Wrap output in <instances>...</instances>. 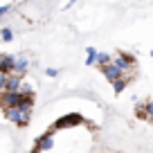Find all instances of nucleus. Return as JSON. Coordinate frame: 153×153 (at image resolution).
Segmentation results:
<instances>
[{
    "mask_svg": "<svg viewBox=\"0 0 153 153\" xmlns=\"http://www.w3.org/2000/svg\"><path fill=\"white\" fill-rule=\"evenodd\" d=\"M18 92L23 95V99H27V101H36V92H34V88L29 86V83H25V81H23V86L18 88Z\"/></svg>",
    "mask_w": 153,
    "mask_h": 153,
    "instance_id": "obj_10",
    "label": "nucleus"
},
{
    "mask_svg": "<svg viewBox=\"0 0 153 153\" xmlns=\"http://www.w3.org/2000/svg\"><path fill=\"white\" fill-rule=\"evenodd\" d=\"M29 153H41V151H38V149H32V151H29Z\"/></svg>",
    "mask_w": 153,
    "mask_h": 153,
    "instance_id": "obj_21",
    "label": "nucleus"
},
{
    "mask_svg": "<svg viewBox=\"0 0 153 153\" xmlns=\"http://www.w3.org/2000/svg\"><path fill=\"white\" fill-rule=\"evenodd\" d=\"M0 38H2L5 43H11V41H14V29L11 27H2L0 29Z\"/></svg>",
    "mask_w": 153,
    "mask_h": 153,
    "instance_id": "obj_14",
    "label": "nucleus"
},
{
    "mask_svg": "<svg viewBox=\"0 0 153 153\" xmlns=\"http://www.w3.org/2000/svg\"><path fill=\"white\" fill-rule=\"evenodd\" d=\"M27 68H29V59L25 54H16V61H14V72L16 74H27Z\"/></svg>",
    "mask_w": 153,
    "mask_h": 153,
    "instance_id": "obj_9",
    "label": "nucleus"
},
{
    "mask_svg": "<svg viewBox=\"0 0 153 153\" xmlns=\"http://www.w3.org/2000/svg\"><path fill=\"white\" fill-rule=\"evenodd\" d=\"M113 63L120 68L124 74H131V72L135 70V65H137V59H135L131 52H117L113 56Z\"/></svg>",
    "mask_w": 153,
    "mask_h": 153,
    "instance_id": "obj_2",
    "label": "nucleus"
},
{
    "mask_svg": "<svg viewBox=\"0 0 153 153\" xmlns=\"http://www.w3.org/2000/svg\"><path fill=\"white\" fill-rule=\"evenodd\" d=\"M74 2H76V0H68V5H65V9H70V7L74 5Z\"/></svg>",
    "mask_w": 153,
    "mask_h": 153,
    "instance_id": "obj_20",
    "label": "nucleus"
},
{
    "mask_svg": "<svg viewBox=\"0 0 153 153\" xmlns=\"http://www.w3.org/2000/svg\"><path fill=\"white\" fill-rule=\"evenodd\" d=\"M81 124H83V117L79 113H72V115H63V117H59L52 126L56 131H63V128H70V126H81Z\"/></svg>",
    "mask_w": 153,
    "mask_h": 153,
    "instance_id": "obj_4",
    "label": "nucleus"
},
{
    "mask_svg": "<svg viewBox=\"0 0 153 153\" xmlns=\"http://www.w3.org/2000/svg\"><path fill=\"white\" fill-rule=\"evenodd\" d=\"M128 81H131V74H124L122 79L113 81V90H115V95H120V92H124V90H126V86H128Z\"/></svg>",
    "mask_w": 153,
    "mask_h": 153,
    "instance_id": "obj_11",
    "label": "nucleus"
},
{
    "mask_svg": "<svg viewBox=\"0 0 153 153\" xmlns=\"http://www.w3.org/2000/svg\"><path fill=\"white\" fill-rule=\"evenodd\" d=\"M99 72L104 74V79H106V81H110V83H113V81H117V79H122V76H124V72H122L120 68L115 65V63H108V65H104Z\"/></svg>",
    "mask_w": 153,
    "mask_h": 153,
    "instance_id": "obj_6",
    "label": "nucleus"
},
{
    "mask_svg": "<svg viewBox=\"0 0 153 153\" xmlns=\"http://www.w3.org/2000/svg\"><path fill=\"white\" fill-rule=\"evenodd\" d=\"M108 63H113V56H110L108 52H97V61H95V65L99 68H104V65H108Z\"/></svg>",
    "mask_w": 153,
    "mask_h": 153,
    "instance_id": "obj_12",
    "label": "nucleus"
},
{
    "mask_svg": "<svg viewBox=\"0 0 153 153\" xmlns=\"http://www.w3.org/2000/svg\"><path fill=\"white\" fill-rule=\"evenodd\" d=\"M32 110H34V101L23 99L18 106L5 110V117H7L14 126H18V128H27L29 122H32Z\"/></svg>",
    "mask_w": 153,
    "mask_h": 153,
    "instance_id": "obj_1",
    "label": "nucleus"
},
{
    "mask_svg": "<svg viewBox=\"0 0 153 153\" xmlns=\"http://www.w3.org/2000/svg\"><path fill=\"white\" fill-rule=\"evenodd\" d=\"M5 81H7V74H2V72H0V92L5 90Z\"/></svg>",
    "mask_w": 153,
    "mask_h": 153,
    "instance_id": "obj_19",
    "label": "nucleus"
},
{
    "mask_svg": "<svg viewBox=\"0 0 153 153\" xmlns=\"http://www.w3.org/2000/svg\"><path fill=\"white\" fill-rule=\"evenodd\" d=\"M11 11V5H0V18H2V16H7Z\"/></svg>",
    "mask_w": 153,
    "mask_h": 153,
    "instance_id": "obj_17",
    "label": "nucleus"
},
{
    "mask_svg": "<svg viewBox=\"0 0 153 153\" xmlns=\"http://www.w3.org/2000/svg\"><path fill=\"white\" fill-rule=\"evenodd\" d=\"M151 56H153V50H151Z\"/></svg>",
    "mask_w": 153,
    "mask_h": 153,
    "instance_id": "obj_22",
    "label": "nucleus"
},
{
    "mask_svg": "<svg viewBox=\"0 0 153 153\" xmlns=\"http://www.w3.org/2000/svg\"><path fill=\"white\" fill-rule=\"evenodd\" d=\"M23 101V95L18 90H2L0 92V110H9Z\"/></svg>",
    "mask_w": 153,
    "mask_h": 153,
    "instance_id": "obj_3",
    "label": "nucleus"
},
{
    "mask_svg": "<svg viewBox=\"0 0 153 153\" xmlns=\"http://www.w3.org/2000/svg\"><path fill=\"white\" fill-rule=\"evenodd\" d=\"M45 74L54 79V76H59V70H56V68H48V70H45Z\"/></svg>",
    "mask_w": 153,
    "mask_h": 153,
    "instance_id": "obj_18",
    "label": "nucleus"
},
{
    "mask_svg": "<svg viewBox=\"0 0 153 153\" xmlns=\"http://www.w3.org/2000/svg\"><path fill=\"white\" fill-rule=\"evenodd\" d=\"M25 76L23 74H16V72H11V74H7V81H5V90H18L20 86H23Z\"/></svg>",
    "mask_w": 153,
    "mask_h": 153,
    "instance_id": "obj_8",
    "label": "nucleus"
},
{
    "mask_svg": "<svg viewBox=\"0 0 153 153\" xmlns=\"http://www.w3.org/2000/svg\"><path fill=\"white\" fill-rule=\"evenodd\" d=\"M135 117H137V120H144V122L149 120V115H146V104H137V106H135Z\"/></svg>",
    "mask_w": 153,
    "mask_h": 153,
    "instance_id": "obj_15",
    "label": "nucleus"
},
{
    "mask_svg": "<svg viewBox=\"0 0 153 153\" xmlns=\"http://www.w3.org/2000/svg\"><path fill=\"white\" fill-rule=\"evenodd\" d=\"M14 61H16L14 54H0V72L2 74H11L14 72Z\"/></svg>",
    "mask_w": 153,
    "mask_h": 153,
    "instance_id": "obj_7",
    "label": "nucleus"
},
{
    "mask_svg": "<svg viewBox=\"0 0 153 153\" xmlns=\"http://www.w3.org/2000/svg\"><path fill=\"white\" fill-rule=\"evenodd\" d=\"M95 61H97V50L95 48H86V65L88 68L95 65Z\"/></svg>",
    "mask_w": 153,
    "mask_h": 153,
    "instance_id": "obj_13",
    "label": "nucleus"
},
{
    "mask_svg": "<svg viewBox=\"0 0 153 153\" xmlns=\"http://www.w3.org/2000/svg\"><path fill=\"white\" fill-rule=\"evenodd\" d=\"M146 104V115H149V124H153V99H149V101H144Z\"/></svg>",
    "mask_w": 153,
    "mask_h": 153,
    "instance_id": "obj_16",
    "label": "nucleus"
},
{
    "mask_svg": "<svg viewBox=\"0 0 153 153\" xmlns=\"http://www.w3.org/2000/svg\"><path fill=\"white\" fill-rule=\"evenodd\" d=\"M34 149H38V151L43 153V151H52L54 149V135L52 133H41L36 140H34Z\"/></svg>",
    "mask_w": 153,
    "mask_h": 153,
    "instance_id": "obj_5",
    "label": "nucleus"
}]
</instances>
